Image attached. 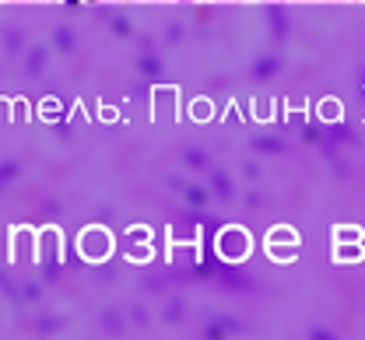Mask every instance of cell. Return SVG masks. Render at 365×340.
Here are the masks:
<instances>
[{
  "label": "cell",
  "instance_id": "cell-1",
  "mask_svg": "<svg viewBox=\"0 0 365 340\" xmlns=\"http://www.w3.org/2000/svg\"><path fill=\"white\" fill-rule=\"evenodd\" d=\"M91 4H98V0H91Z\"/></svg>",
  "mask_w": 365,
  "mask_h": 340
}]
</instances>
